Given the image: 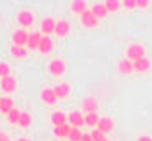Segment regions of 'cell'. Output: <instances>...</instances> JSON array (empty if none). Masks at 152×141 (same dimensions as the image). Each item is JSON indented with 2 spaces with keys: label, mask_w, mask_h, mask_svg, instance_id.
<instances>
[{
  "label": "cell",
  "mask_w": 152,
  "mask_h": 141,
  "mask_svg": "<svg viewBox=\"0 0 152 141\" xmlns=\"http://www.w3.org/2000/svg\"><path fill=\"white\" fill-rule=\"evenodd\" d=\"M0 141H10V140H9V136L5 133H0Z\"/></svg>",
  "instance_id": "34"
},
{
  "label": "cell",
  "mask_w": 152,
  "mask_h": 141,
  "mask_svg": "<svg viewBox=\"0 0 152 141\" xmlns=\"http://www.w3.org/2000/svg\"><path fill=\"white\" fill-rule=\"evenodd\" d=\"M55 26H56V22L51 17H45V19L41 20V33L43 36H50V34H53L55 33Z\"/></svg>",
  "instance_id": "10"
},
{
  "label": "cell",
  "mask_w": 152,
  "mask_h": 141,
  "mask_svg": "<svg viewBox=\"0 0 152 141\" xmlns=\"http://www.w3.org/2000/svg\"><path fill=\"white\" fill-rule=\"evenodd\" d=\"M80 141H92V136H91V133H84L82 134V140Z\"/></svg>",
  "instance_id": "33"
},
{
  "label": "cell",
  "mask_w": 152,
  "mask_h": 141,
  "mask_svg": "<svg viewBox=\"0 0 152 141\" xmlns=\"http://www.w3.org/2000/svg\"><path fill=\"white\" fill-rule=\"evenodd\" d=\"M121 4H123L125 9H135L137 7V0H123Z\"/></svg>",
  "instance_id": "31"
},
{
  "label": "cell",
  "mask_w": 152,
  "mask_h": 141,
  "mask_svg": "<svg viewBox=\"0 0 152 141\" xmlns=\"http://www.w3.org/2000/svg\"><path fill=\"white\" fill-rule=\"evenodd\" d=\"M99 116L97 112H91V114H86L84 116V121H86V126H91V128H96L97 122H99Z\"/></svg>",
  "instance_id": "23"
},
{
  "label": "cell",
  "mask_w": 152,
  "mask_h": 141,
  "mask_svg": "<svg viewBox=\"0 0 152 141\" xmlns=\"http://www.w3.org/2000/svg\"><path fill=\"white\" fill-rule=\"evenodd\" d=\"M69 124L72 126V128H80V126H84L86 124V121H84V116L82 112H79V111H72L69 114Z\"/></svg>",
  "instance_id": "7"
},
{
  "label": "cell",
  "mask_w": 152,
  "mask_h": 141,
  "mask_svg": "<svg viewBox=\"0 0 152 141\" xmlns=\"http://www.w3.org/2000/svg\"><path fill=\"white\" fill-rule=\"evenodd\" d=\"M17 126H21V128H28V126H31V114H29V112H26V111H22L21 117H19V122H17Z\"/></svg>",
  "instance_id": "25"
},
{
  "label": "cell",
  "mask_w": 152,
  "mask_h": 141,
  "mask_svg": "<svg viewBox=\"0 0 152 141\" xmlns=\"http://www.w3.org/2000/svg\"><path fill=\"white\" fill-rule=\"evenodd\" d=\"M147 5H149V2H147V0H137V7H138V9H145Z\"/></svg>",
  "instance_id": "32"
},
{
  "label": "cell",
  "mask_w": 152,
  "mask_h": 141,
  "mask_svg": "<svg viewBox=\"0 0 152 141\" xmlns=\"http://www.w3.org/2000/svg\"><path fill=\"white\" fill-rule=\"evenodd\" d=\"M70 131H72V126L63 124V126H56V128H53V134H55L56 138H69Z\"/></svg>",
  "instance_id": "19"
},
{
  "label": "cell",
  "mask_w": 152,
  "mask_h": 141,
  "mask_svg": "<svg viewBox=\"0 0 152 141\" xmlns=\"http://www.w3.org/2000/svg\"><path fill=\"white\" fill-rule=\"evenodd\" d=\"M104 7H106L108 12H116L118 9L121 7V2L120 0H106L104 2Z\"/></svg>",
  "instance_id": "26"
},
{
  "label": "cell",
  "mask_w": 152,
  "mask_h": 141,
  "mask_svg": "<svg viewBox=\"0 0 152 141\" xmlns=\"http://www.w3.org/2000/svg\"><path fill=\"white\" fill-rule=\"evenodd\" d=\"M21 112H22V111H19V109L14 107L7 114V121L10 122V124H17V122H19V117H21Z\"/></svg>",
  "instance_id": "27"
},
{
  "label": "cell",
  "mask_w": 152,
  "mask_h": 141,
  "mask_svg": "<svg viewBox=\"0 0 152 141\" xmlns=\"http://www.w3.org/2000/svg\"><path fill=\"white\" fill-rule=\"evenodd\" d=\"M43 34L41 33H31L29 34V39H28V49H38L39 43H41Z\"/></svg>",
  "instance_id": "16"
},
{
  "label": "cell",
  "mask_w": 152,
  "mask_h": 141,
  "mask_svg": "<svg viewBox=\"0 0 152 141\" xmlns=\"http://www.w3.org/2000/svg\"><path fill=\"white\" fill-rule=\"evenodd\" d=\"M0 99H2V97H0Z\"/></svg>",
  "instance_id": "37"
},
{
  "label": "cell",
  "mask_w": 152,
  "mask_h": 141,
  "mask_svg": "<svg viewBox=\"0 0 152 141\" xmlns=\"http://www.w3.org/2000/svg\"><path fill=\"white\" fill-rule=\"evenodd\" d=\"M48 72L51 75H55V77H60L65 72V63L62 60H51L48 65Z\"/></svg>",
  "instance_id": "6"
},
{
  "label": "cell",
  "mask_w": 152,
  "mask_h": 141,
  "mask_svg": "<svg viewBox=\"0 0 152 141\" xmlns=\"http://www.w3.org/2000/svg\"><path fill=\"white\" fill-rule=\"evenodd\" d=\"M80 22H82L84 27H89V29H92V27H96L97 24H99V19H97L96 15L92 14V10H86V12L80 15Z\"/></svg>",
  "instance_id": "4"
},
{
  "label": "cell",
  "mask_w": 152,
  "mask_h": 141,
  "mask_svg": "<svg viewBox=\"0 0 152 141\" xmlns=\"http://www.w3.org/2000/svg\"><path fill=\"white\" fill-rule=\"evenodd\" d=\"M91 136H92V141H108L106 140V136H104L99 129H94V131L91 133Z\"/></svg>",
  "instance_id": "30"
},
{
  "label": "cell",
  "mask_w": 152,
  "mask_h": 141,
  "mask_svg": "<svg viewBox=\"0 0 152 141\" xmlns=\"http://www.w3.org/2000/svg\"><path fill=\"white\" fill-rule=\"evenodd\" d=\"M17 141H29V140H28V138H19Z\"/></svg>",
  "instance_id": "36"
},
{
  "label": "cell",
  "mask_w": 152,
  "mask_h": 141,
  "mask_svg": "<svg viewBox=\"0 0 152 141\" xmlns=\"http://www.w3.org/2000/svg\"><path fill=\"white\" fill-rule=\"evenodd\" d=\"M151 68V60L149 58H140V60L133 61V72H140V73H144Z\"/></svg>",
  "instance_id": "14"
},
{
  "label": "cell",
  "mask_w": 152,
  "mask_h": 141,
  "mask_svg": "<svg viewBox=\"0 0 152 141\" xmlns=\"http://www.w3.org/2000/svg\"><path fill=\"white\" fill-rule=\"evenodd\" d=\"M28 39H29V33L24 31V29H17V31H14V34H12V43H14V46L26 48L28 46Z\"/></svg>",
  "instance_id": "3"
},
{
  "label": "cell",
  "mask_w": 152,
  "mask_h": 141,
  "mask_svg": "<svg viewBox=\"0 0 152 141\" xmlns=\"http://www.w3.org/2000/svg\"><path fill=\"white\" fill-rule=\"evenodd\" d=\"M69 33H70V22L69 20H58L56 26H55V34L56 36L63 38V36H67Z\"/></svg>",
  "instance_id": "13"
},
{
  "label": "cell",
  "mask_w": 152,
  "mask_h": 141,
  "mask_svg": "<svg viewBox=\"0 0 152 141\" xmlns=\"http://www.w3.org/2000/svg\"><path fill=\"white\" fill-rule=\"evenodd\" d=\"M91 10H92V14L96 15L97 19H103V17H106V15H108V10H106L104 4H94Z\"/></svg>",
  "instance_id": "22"
},
{
  "label": "cell",
  "mask_w": 152,
  "mask_h": 141,
  "mask_svg": "<svg viewBox=\"0 0 152 141\" xmlns=\"http://www.w3.org/2000/svg\"><path fill=\"white\" fill-rule=\"evenodd\" d=\"M0 77H2V78L10 77V65L5 63V61H0Z\"/></svg>",
  "instance_id": "28"
},
{
  "label": "cell",
  "mask_w": 152,
  "mask_h": 141,
  "mask_svg": "<svg viewBox=\"0 0 152 141\" xmlns=\"http://www.w3.org/2000/svg\"><path fill=\"white\" fill-rule=\"evenodd\" d=\"M17 22H19L21 29L31 27L34 24V15H33V12H29V10H21V12L17 14Z\"/></svg>",
  "instance_id": "2"
},
{
  "label": "cell",
  "mask_w": 152,
  "mask_h": 141,
  "mask_svg": "<svg viewBox=\"0 0 152 141\" xmlns=\"http://www.w3.org/2000/svg\"><path fill=\"white\" fill-rule=\"evenodd\" d=\"M137 141H152V140L149 138V136H140V138H138Z\"/></svg>",
  "instance_id": "35"
},
{
  "label": "cell",
  "mask_w": 152,
  "mask_h": 141,
  "mask_svg": "<svg viewBox=\"0 0 152 141\" xmlns=\"http://www.w3.org/2000/svg\"><path fill=\"white\" fill-rule=\"evenodd\" d=\"M69 121V116H65V112H53L51 114V122H53V126H63V124H67Z\"/></svg>",
  "instance_id": "18"
},
{
  "label": "cell",
  "mask_w": 152,
  "mask_h": 141,
  "mask_svg": "<svg viewBox=\"0 0 152 141\" xmlns=\"http://www.w3.org/2000/svg\"><path fill=\"white\" fill-rule=\"evenodd\" d=\"M51 49H53V41H51V38L50 36H43L41 43L38 46V51L41 54H48V53H51Z\"/></svg>",
  "instance_id": "12"
},
{
  "label": "cell",
  "mask_w": 152,
  "mask_h": 141,
  "mask_svg": "<svg viewBox=\"0 0 152 141\" xmlns=\"http://www.w3.org/2000/svg\"><path fill=\"white\" fill-rule=\"evenodd\" d=\"M41 101L45 102L46 106H55L56 102H58V97H56L53 88H45L41 92Z\"/></svg>",
  "instance_id": "8"
},
{
  "label": "cell",
  "mask_w": 152,
  "mask_h": 141,
  "mask_svg": "<svg viewBox=\"0 0 152 141\" xmlns=\"http://www.w3.org/2000/svg\"><path fill=\"white\" fill-rule=\"evenodd\" d=\"M53 90H55V94H56L58 99H65V97L70 94V85L69 83H60V85H56Z\"/></svg>",
  "instance_id": "20"
},
{
  "label": "cell",
  "mask_w": 152,
  "mask_h": 141,
  "mask_svg": "<svg viewBox=\"0 0 152 141\" xmlns=\"http://www.w3.org/2000/svg\"><path fill=\"white\" fill-rule=\"evenodd\" d=\"M12 109H14V101L10 97H2L0 99V112H4V114L7 116Z\"/></svg>",
  "instance_id": "17"
},
{
  "label": "cell",
  "mask_w": 152,
  "mask_h": 141,
  "mask_svg": "<svg viewBox=\"0 0 152 141\" xmlns=\"http://www.w3.org/2000/svg\"><path fill=\"white\" fill-rule=\"evenodd\" d=\"M70 9H72V12L80 14V15H82V14L87 10V4H86L84 0H74L72 5H70Z\"/></svg>",
  "instance_id": "21"
},
{
  "label": "cell",
  "mask_w": 152,
  "mask_h": 141,
  "mask_svg": "<svg viewBox=\"0 0 152 141\" xmlns=\"http://www.w3.org/2000/svg\"><path fill=\"white\" fill-rule=\"evenodd\" d=\"M140 58H145V49L142 44H130L128 49H126V60H130L132 63L133 61L140 60Z\"/></svg>",
  "instance_id": "1"
},
{
  "label": "cell",
  "mask_w": 152,
  "mask_h": 141,
  "mask_svg": "<svg viewBox=\"0 0 152 141\" xmlns=\"http://www.w3.org/2000/svg\"><path fill=\"white\" fill-rule=\"evenodd\" d=\"M97 101L94 99V97H86L82 102V109L86 114H91V112H97Z\"/></svg>",
  "instance_id": "11"
},
{
  "label": "cell",
  "mask_w": 152,
  "mask_h": 141,
  "mask_svg": "<svg viewBox=\"0 0 152 141\" xmlns=\"http://www.w3.org/2000/svg\"><path fill=\"white\" fill-rule=\"evenodd\" d=\"M118 72L123 75H130L132 72H133V63H132L130 60H126V58H123V60L118 61Z\"/></svg>",
  "instance_id": "15"
},
{
  "label": "cell",
  "mask_w": 152,
  "mask_h": 141,
  "mask_svg": "<svg viewBox=\"0 0 152 141\" xmlns=\"http://www.w3.org/2000/svg\"><path fill=\"white\" fill-rule=\"evenodd\" d=\"M82 134L84 133H80V129L72 128V131H70V134H69V140L70 141H80L82 140Z\"/></svg>",
  "instance_id": "29"
},
{
  "label": "cell",
  "mask_w": 152,
  "mask_h": 141,
  "mask_svg": "<svg viewBox=\"0 0 152 141\" xmlns=\"http://www.w3.org/2000/svg\"><path fill=\"white\" fill-rule=\"evenodd\" d=\"M113 128H115V122H113V119H110V117H101L99 122H97V126H96V129H99L103 134L111 133Z\"/></svg>",
  "instance_id": "9"
},
{
  "label": "cell",
  "mask_w": 152,
  "mask_h": 141,
  "mask_svg": "<svg viewBox=\"0 0 152 141\" xmlns=\"http://www.w3.org/2000/svg\"><path fill=\"white\" fill-rule=\"evenodd\" d=\"M10 54H12L14 58H26V56H28V49L12 44V48H10Z\"/></svg>",
  "instance_id": "24"
},
{
  "label": "cell",
  "mask_w": 152,
  "mask_h": 141,
  "mask_svg": "<svg viewBox=\"0 0 152 141\" xmlns=\"http://www.w3.org/2000/svg\"><path fill=\"white\" fill-rule=\"evenodd\" d=\"M0 87H2V90H4L5 94H12V92H15V88H17V82H15V78L10 75V77H5V78L0 80Z\"/></svg>",
  "instance_id": "5"
}]
</instances>
